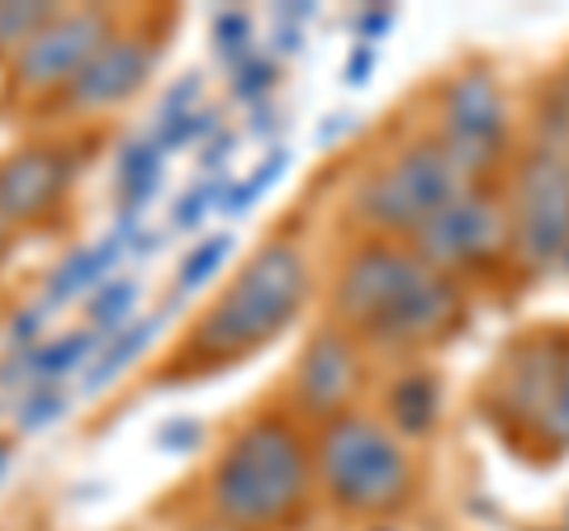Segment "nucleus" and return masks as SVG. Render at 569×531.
<instances>
[{"label":"nucleus","mask_w":569,"mask_h":531,"mask_svg":"<svg viewBox=\"0 0 569 531\" xmlns=\"http://www.w3.org/2000/svg\"><path fill=\"white\" fill-rule=\"evenodd\" d=\"M228 247H233V238H228V233H219V238H209V242L194 247V252L186 257V266H181V280H176V285H181V294L200 285V280L213 271V266L228 257Z\"/></svg>","instance_id":"4be33fe9"},{"label":"nucleus","mask_w":569,"mask_h":531,"mask_svg":"<svg viewBox=\"0 0 569 531\" xmlns=\"http://www.w3.org/2000/svg\"><path fill=\"white\" fill-rule=\"evenodd\" d=\"M313 470L332 508L351 518H389L413 499V460L385 422L366 413L332 418L313 447Z\"/></svg>","instance_id":"20e7f679"},{"label":"nucleus","mask_w":569,"mask_h":531,"mask_svg":"<svg viewBox=\"0 0 569 531\" xmlns=\"http://www.w3.org/2000/svg\"><path fill=\"white\" fill-rule=\"evenodd\" d=\"M460 190H466V176L456 171V162L437 138H427V143L403 148L395 162L370 176L356 209H361V219L370 228H380V233L413 238L418 228L427 219H437Z\"/></svg>","instance_id":"39448f33"},{"label":"nucleus","mask_w":569,"mask_h":531,"mask_svg":"<svg viewBox=\"0 0 569 531\" xmlns=\"http://www.w3.org/2000/svg\"><path fill=\"white\" fill-rule=\"evenodd\" d=\"M110 43V20L96 10L81 14H58L48 29L29 39V48L14 52L10 77L20 91H52V86H71L81 67Z\"/></svg>","instance_id":"1a4fd4ad"},{"label":"nucleus","mask_w":569,"mask_h":531,"mask_svg":"<svg viewBox=\"0 0 569 531\" xmlns=\"http://www.w3.org/2000/svg\"><path fill=\"white\" fill-rule=\"evenodd\" d=\"M119 238H123V233H114L110 242L86 247V252L71 257V261L62 266V271L48 280V294H43V304H39V309L48 313V304H62V299H71V294H77L81 285H96V280H100L104 271H110L114 257H119Z\"/></svg>","instance_id":"2eb2a0df"},{"label":"nucleus","mask_w":569,"mask_h":531,"mask_svg":"<svg viewBox=\"0 0 569 531\" xmlns=\"http://www.w3.org/2000/svg\"><path fill=\"white\" fill-rule=\"evenodd\" d=\"M537 437H541L546 451H556V455L569 451V351H565L560 380H556V389H550L546 413H541V422H537Z\"/></svg>","instance_id":"a211bd4d"},{"label":"nucleus","mask_w":569,"mask_h":531,"mask_svg":"<svg viewBox=\"0 0 569 531\" xmlns=\"http://www.w3.org/2000/svg\"><path fill=\"white\" fill-rule=\"evenodd\" d=\"M119 181H123V223H129V214H138L157 194V181H162V148H129Z\"/></svg>","instance_id":"dca6fc26"},{"label":"nucleus","mask_w":569,"mask_h":531,"mask_svg":"<svg viewBox=\"0 0 569 531\" xmlns=\"http://www.w3.org/2000/svg\"><path fill=\"white\" fill-rule=\"evenodd\" d=\"M337 318L380 347H422L460 323V285L413 257V247L366 242L332 294Z\"/></svg>","instance_id":"f257e3e1"},{"label":"nucleus","mask_w":569,"mask_h":531,"mask_svg":"<svg viewBox=\"0 0 569 531\" xmlns=\"http://www.w3.org/2000/svg\"><path fill=\"white\" fill-rule=\"evenodd\" d=\"M508 100L498 91L489 72H460L447 91H441V138L447 157L466 181H485L508 162Z\"/></svg>","instance_id":"6e6552de"},{"label":"nucleus","mask_w":569,"mask_h":531,"mask_svg":"<svg viewBox=\"0 0 569 531\" xmlns=\"http://www.w3.org/2000/svg\"><path fill=\"white\" fill-rule=\"evenodd\" d=\"M565 351H569L565 338H537V342H522L508 357V370H503V380H498V399H503L508 422H522V428L537 432V422L550 403V389L560 380Z\"/></svg>","instance_id":"f8f14e48"},{"label":"nucleus","mask_w":569,"mask_h":531,"mask_svg":"<svg viewBox=\"0 0 569 531\" xmlns=\"http://www.w3.org/2000/svg\"><path fill=\"white\" fill-rule=\"evenodd\" d=\"M284 167H290V152H280V148H276V152H271V162H266V167L252 176V181H242V186L233 190V200H228V209H252V204L261 200V190L271 186Z\"/></svg>","instance_id":"5701e85b"},{"label":"nucleus","mask_w":569,"mask_h":531,"mask_svg":"<svg viewBox=\"0 0 569 531\" xmlns=\"http://www.w3.org/2000/svg\"><path fill=\"white\" fill-rule=\"evenodd\" d=\"M91 338L96 332H71V338H62V342L39 347L33 351V370H39V375H62V370H71L86 351H91Z\"/></svg>","instance_id":"412c9836"},{"label":"nucleus","mask_w":569,"mask_h":531,"mask_svg":"<svg viewBox=\"0 0 569 531\" xmlns=\"http://www.w3.org/2000/svg\"><path fill=\"white\" fill-rule=\"evenodd\" d=\"M157 328H162V313H152V318H142V323L133 328V332H123V338L110 347V351H100V361L91 365V380H86V384H91V389H100L104 380H110V375H119V370L123 365H129L133 357H138V351L142 347H148L152 342V332Z\"/></svg>","instance_id":"f3484780"},{"label":"nucleus","mask_w":569,"mask_h":531,"mask_svg":"<svg viewBox=\"0 0 569 531\" xmlns=\"http://www.w3.org/2000/svg\"><path fill=\"white\" fill-rule=\"evenodd\" d=\"M213 531H242V527H213Z\"/></svg>","instance_id":"473e14b6"},{"label":"nucleus","mask_w":569,"mask_h":531,"mask_svg":"<svg viewBox=\"0 0 569 531\" xmlns=\"http://www.w3.org/2000/svg\"><path fill=\"white\" fill-rule=\"evenodd\" d=\"M370 67H376V48H370V43H356L351 58H347V86H366V81H370Z\"/></svg>","instance_id":"a878e982"},{"label":"nucleus","mask_w":569,"mask_h":531,"mask_svg":"<svg viewBox=\"0 0 569 531\" xmlns=\"http://www.w3.org/2000/svg\"><path fill=\"white\" fill-rule=\"evenodd\" d=\"M512 247L531 271H550L569 257V148L531 143L512 176Z\"/></svg>","instance_id":"423d86ee"},{"label":"nucleus","mask_w":569,"mask_h":531,"mask_svg":"<svg viewBox=\"0 0 569 531\" xmlns=\"http://www.w3.org/2000/svg\"><path fill=\"white\" fill-rule=\"evenodd\" d=\"M351 129V114H332L328 129H318V143H332V138H342Z\"/></svg>","instance_id":"c756f323"},{"label":"nucleus","mask_w":569,"mask_h":531,"mask_svg":"<svg viewBox=\"0 0 569 531\" xmlns=\"http://www.w3.org/2000/svg\"><path fill=\"white\" fill-rule=\"evenodd\" d=\"M0 460H6V451H0Z\"/></svg>","instance_id":"72a5a7b5"},{"label":"nucleus","mask_w":569,"mask_h":531,"mask_svg":"<svg viewBox=\"0 0 569 531\" xmlns=\"http://www.w3.org/2000/svg\"><path fill=\"white\" fill-rule=\"evenodd\" d=\"M266 86H271V62H247L242 81H238V96H261Z\"/></svg>","instance_id":"cd10ccee"},{"label":"nucleus","mask_w":569,"mask_h":531,"mask_svg":"<svg viewBox=\"0 0 569 531\" xmlns=\"http://www.w3.org/2000/svg\"><path fill=\"white\" fill-rule=\"evenodd\" d=\"M560 531H569V508H565V522H560Z\"/></svg>","instance_id":"2f4dec72"},{"label":"nucleus","mask_w":569,"mask_h":531,"mask_svg":"<svg viewBox=\"0 0 569 531\" xmlns=\"http://www.w3.org/2000/svg\"><path fill=\"white\" fill-rule=\"evenodd\" d=\"M209 200H213V194H204V190H190V200H186L181 209H176V223H181V228H186V223H194V219H200V209H204Z\"/></svg>","instance_id":"c85d7f7f"},{"label":"nucleus","mask_w":569,"mask_h":531,"mask_svg":"<svg viewBox=\"0 0 569 531\" xmlns=\"http://www.w3.org/2000/svg\"><path fill=\"white\" fill-rule=\"evenodd\" d=\"M71 181V157L58 148H24L0 162V214L6 219H43L62 200Z\"/></svg>","instance_id":"9b49d317"},{"label":"nucleus","mask_w":569,"mask_h":531,"mask_svg":"<svg viewBox=\"0 0 569 531\" xmlns=\"http://www.w3.org/2000/svg\"><path fill=\"white\" fill-rule=\"evenodd\" d=\"M565 266H569V257H565Z\"/></svg>","instance_id":"f704fd0d"},{"label":"nucleus","mask_w":569,"mask_h":531,"mask_svg":"<svg viewBox=\"0 0 569 531\" xmlns=\"http://www.w3.org/2000/svg\"><path fill=\"white\" fill-rule=\"evenodd\" d=\"M247 33H252L247 14H223V20H219V48H223V52H238V48L247 43Z\"/></svg>","instance_id":"393cba45"},{"label":"nucleus","mask_w":569,"mask_h":531,"mask_svg":"<svg viewBox=\"0 0 569 531\" xmlns=\"http://www.w3.org/2000/svg\"><path fill=\"white\" fill-rule=\"evenodd\" d=\"M361 384V357L347 332H318L295 365V399L313 418H342L347 399Z\"/></svg>","instance_id":"9d476101"},{"label":"nucleus","mask_w":569,"mask_h":531,"mask_svg":"<svg viewBox=\"0 0 569 531\" xmlns=\"http://www.w3.org/2000/svg\"><path fill=\"white\" fill-rule=\"evenodd\" d=\"M313 451L284 418H257L228 441L213 470V508L233 527H280L309 508Z\"/></svg>","instance_id":"f03ea898"},{"label":"nucleus","mask_w":569,"mask_h":531,"mask_svg":"<svg viewBox=\"0 0 569 531\" xmlns=\"http://www.w3.org/2000/svg\"><path fill=\"white\" fill-rule=\"evenodd\" d=\"M138 304V285L133 280H114V285H104L96 299H91V332H110L114 323H123V313Z\"/></svg>","instance_id":"aec40b11"},{"label":"nucleus","mask_w":569,"mask_h":531,"mask_svg":"<svg viewBox=\"0 0 569 531\" xmlns=\"http://www.w3.org/2000/svg\"><path fill=\"white\" fill-rule=\"evenodd\" d=\"M413 257L437 275H456V271H475L489 266L493 257H503L512 247V219L508 204L493 190L470 186L441 209L437 219H427L413 238Z\"/></svg>","instance_id":"0eeeda50"},{"label":"nucleus","mask_w":569,"mask_h":531,"mask_svg":"<svg viewBox=\"0 0 569 531\" xmlns=\"http://www.w3.org/2000/svg\"><path fill=\"white\" fill-rule=\"evenodd\" d=\"M6 242H10V219L0 214V252H6Z\"/></svg>","instance_id":"7c9ffc66"},{"label":"nucleus","mask_w":569,"mask_h":531,"mask_svg":"<svg viewBox=\"0 0 569 531\" xmlns=\"http://www.w3.org/2000/svg\"><path fill=\"white\" fill-rule=\"evenodd\" d=\"M309 294L305 257L290 242H266L261 252L247 261V271L219 294L200 328L190 332V351L200 361H233L247 357L295 323L299 304Z\"/></svg>","instance_id":"7ed1b4c3"},{"label":"nucleus","mask_w":569,"mask_h":531,"mask_svg":"<svg viewBox=\"0 0 569 531\" xmlns=\"http://www.w3.org/2000/svg\"><path fill=\"white\" fill-rule=\"evenodd\" d=\"M152 43L148 39H110L91 62L81 67V77L67 86L71 110H104V104L129 100L152 72Z\"/></svg>","instance_id":"ddd939ff"},{"label":"nucleus","mask_w":569,"mask_h":531,"mask_svg":"<svg viewBox=\"0 0 569 531\" xmlns=\"http://www.w3.org/2000/svg\"><path fill=\"white\" fill-rule=\"evenodd\" d=\"M52 20H58L52 6H0V52L29 48L33 33L48 29Z\"/></svg>","instance_id":"6ab92c4d"},{"label":"nucleus","mask_w":569,"mask_h":531,"mask_svg":"<svg viewBox=\"0 0 569 531\" xmlns=\"http://www.w3.org/2000/svg\"><path fill=\"white\" fill-rule=\"evenodd\" d=\"M441 418V389L432 375H403L389 389V422L395 437H427Z\"/></svg>","instance_id":"4468645a"},{"label":"nucleus","mask_w":569,"mask_h":531,"mask_svg":"<svg viewBox=\"0 0 569 531\" xmlns=\"http://www.w3.org/2000/svg\"><path fill=\"white\" fill-rule=\"evenodd\" d=\"M58 413H62V394H58V389H39V394H33V399L24 403L20 422L33 432V428H43V422H48V418H58Z\"/></svg>","instance_id":"b1692460"},{"label":"nucleus","mask_w":569,"mask_h":531,"mask_svg":"<svg viewBox=\"0 0 569 531\" xmlns=\"http://www.w3.org/2000/svg\"><path fill=\"white\" fill-rule=\"evenodd\" d=\"M389 24H395V10H389V6L366 10L361 20H356V29H361V43H370V48H376V39H380V33H385Z\"/></svg>","instance_id":"bb28decb"},{"label":"nucleus","mask_w":569,"mask_h":531,"mask_svg":"<svg viewBox=\"0 0 569 531\" xmlns=\"http://www.w3.org/2000/svg\"><path fill=\"white\" fill-rule=\"evenodd\" d=\"M556 531H560V527H556Z\"/></svg>","instance_id":"c9c22d12"}]
</instances>
